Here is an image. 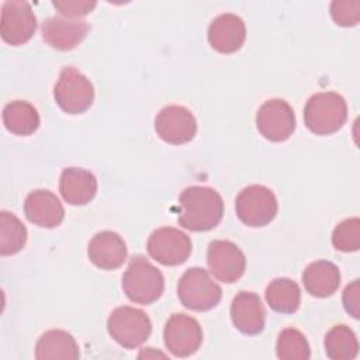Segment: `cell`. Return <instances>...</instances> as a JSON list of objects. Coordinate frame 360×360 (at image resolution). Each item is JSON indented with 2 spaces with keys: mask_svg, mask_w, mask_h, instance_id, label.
I'll return each mask as SVG.
<instances>
[{
  "mask_svg": "<svg viewBox=\"0 0 360 360\" xmlns=\"http://www.w3.org/2000/svg\"><path fill=\"white\" fill-rule=\"evenodd\" d=\"M180 212L177 222L193 232L215 228L224 215V201L219 193L205 186H190L179 195Z\"/></svg>",
  "mask_w": 360,
  "mask_h": 360,
  "instance_id": "1",
  "label": "cell"
},
{
  "mask_svg": "<svg viewBox=\"0 0 360 360\" xmlns=\"http://www.w3.org/2000/svg\"><path fill=\"white\" fill-rule=\"evenodd\" d=\"M122 290L136 304L149 305L158 301L165 290L162 271L145 256H134L122 274Z\"/></svg>",
  "mask_w": 360,
  "mask_h": 360,
  "instance_id": "2",
  "label": "cell"
},
{
  "mask_svg": "<svg viewBox=\"0 0 360 360\" xmlns=\"http://www.w3.org/2000/svg\"><path fill=\"white\" fill-rule=\"evenodd\" d=\"M347 120L345 98L335 91H322L311 96L304 108V122L315 135L338 132Z\"/></svg>",
  "mask_w": 360,
  "mask_h": 360,
  "instance_id": "3",
  "label": "cell"
},
{
  "mask_svg": "<svg viewBox=\"0 0 360 360\" xmlns=\"http://www.w3.org/2000/svg\"><path fill=\"white\" fill-rule=\"evenodd\" d=\"M180 302L191 311H208L217 307L222 298L221 287L201 267H191L184 271L177 283Z\"/></svg>",
  "mask_w": 360,
  "mask_h": 360,
  "instance_id": "4",
  "label": "cell"
},
{
  "mask_svg": "<svg viewBox=\"0 0 360 360\" xmlns=\"http://www.w3.org/2000/svg\"><path fill=\"white\" fill-rule=\"evenodd\" d=\"M53 97L62 111L82 114L94 101V87L82 72L73 66H66L59 73V79L53 87Z\"/></svg>",
  "mask_w": 360,
  "mask_h": 360,
  "instance_id": "5",
  "label": "cell"
},
{
  "mask_svg": "<svg viewBox=\"0 0 360 360\" xmlns=\"http://www.w3.org/2000/svg\"><path fill=\"white\" fill-rule=\"evenodd\" d=\"M107 329L118 345L125 349H135L150 336L152 322L142 309L122 305L110 314Z\"/></svg>",
  "mask_w": 360,
  "mask_h": 360,
  "instance_id": "6",
  "label": "cell"
},
{
  "mask_svg": "<svg viewBox=\"0 0 360 360\" xmlns=\"http://www.w3.org/2000/svg\"><path fill=\"white\" fill-rule=\"evenodd\" d=\"M278 210L274 193L260 184H252L239 191L235 200L238 218L248 226L260 228L270 224Z\"/></svg>",
  "mask_w": 360,
  "mask_h": 360,
  "instance_id": "7",
  "label": "cell"
},
{
  "mask_svg": "<svg viewBox=\"0 0 360 360\" xmlns=\"http://www.w3.org/2000/svg\"><path fill=\"white\" fill-rule=\"evenodd\" d=\"M191 239L177 228L163 226L155 229L146 243L149 256L163 266H179L191 253Z\"/></svg>",
  "mask_w": 360,
  "mask_h": 360,
  "instance_id": "8",
  "label": "cell"
},
{
  "mask_svg": "<svg viewBox=\"0 0 360 360\" xmlns=\"http://www.w3.org/2000/svg\"><path fill=\"white\" fill-rule=\"evenodd\" d=\"M166 349L176 357L194 354L202 343V329L198 321L186 314H173L163 329Z\"/></svg>",
  "mask_w": 360,
  "mask_h": 360,
  "instance_id": "9",
  "label": "cell"
},
{
  "mask_svg": "<svg viewBox=\"0 0 360 360\" xmlns=\"http://www.w3.org/2000/svg\"><path fill=\"white\" fill-rule=\"evenodd\" d=\"M37 30V17L31 4L22 0H7L1 6L0 34L10 45H22Z\"/></svg>",
  "mask_w": 360,
  "mask_h": 360,
  "instance_id": "10",
  "label": "cell"
},
{
  "mask_svg": "<svg viewBox=\"0 0 360 360\" xmlns=\"http://www.w3.org/2000/svg\"><path fill=\"white\" fill-rule=\"evenodd\" d=\"M256 127L266 139L271 142H284L295 129L294 110L285 100H267L257 110Z\"/></svg>",
  "mask_w": 360,
  "mask_h": 360,
  "instance_id": "11",
  "label": "cell"
},
{
  "mask_svg": "<svg viewBox=\"0 0 360 360\" xmlns=\"http://www.w3.org/2000/svg\"><path fill=\"white\" fill-rule=\"evenodd\" d=\"M207 264L215 278L229 284L243 276L246 257L233 242L218 239L208 245Z\"/></svg>",
  "mask_w": 360,
  "mask_h": 360,
  "instance_id": "12",
  "label": "cell"
},
{
  "mask_svg": "<svg viewBox=\"0 0 360 360\" xmlns=\"http://www.w3.org/2000/svg\"><path fill=\"white\" fill-rule=\"evenodd\" d=\"M155 131L160 139L172 145L190 142L197 132V121L190 110L183 105H167L155 118Z\"/></svg>",
  "mask_w": 360,
  "mask_h": 360,
  "instance_id": "13",
  "label": "cell"
},
{
  "mask_svg": "<svg viewBox=\"0 0 360 360\" xmlns=\"http://www.w3.org/2000/svg\"><path fill=\"white\" fill-rule=\"evenodd\" d=\"M89 30L90 25L87 21L56 15L44 20L41 25L44 41L58 51H70L76 48L86 38Z\"/></svg>",
  "mask_w": 360,
  "mask_h": 360,
  "instance_id": "14",
  "label": "cell"
},
{
  "mask_svg": "<svg viewBox=\"0 0 360 360\" xmlns=\"http://www.w3.org/2000/svg\"><path fill=\"white\" fill-rule=\"evenodd\" d=\"M208 42L219 53H233L239 51L246 38L243 20L232 13L219 14L208 27Z\"/></svg>",
  "mask_w": 360,
  "mask_h": 360,
  "instance_id": "15",
  "label": "cell"
},
{
  "mask_svg": "<svg viewBox=\"0 0 360 360\" xmlns=\"http://www.w3.org/2000/svg\"><path fill=\"white\" fill-rule=\"evenodd\" d=\"M233 326L245 335H257L264 329L266 311L257 294L250 291L238 292L231 304Z\"/></svg>",
  "mask_w": 360,
  "mask_h": 360,
  "instance_id": "16",
  "label": "cell"
},
{
  "mask_svg": "<svg viewBox=\"0 0 360 360\" xmlns=\"http://www.w3.org/2000/svg\"><path fill=\"white\" fill-rule=\"evenodd\" d=\"M90 262L103 270H115L127 260L128 252L124 239L112 231H101L89 242Z\"/></svg>",
  "mask_w": 360,
  "mask_h": 360,
  "instance_id": "17",
  "label": "cell"
},
{
  "mask_svg": "<svg viewBox=\"0 0 360 360\" xmlns=\"http://www.w3.org/2000/svg\"><path fill=\"white\" fill-rule=\"evenodd\" d=\"M24 212L30 222L42 228L59 226L65 218V210L59 198L48 190H34L24 201Z\"/></svg>",
  "mask_w": 360,
  "mask_h": 360,
  "instance_id": "18",
  "label": "cell"
},
{
  "mask_svg": "<svg viewBox=\"0 0 360 360\" xmlns=\"http://www.w3.org/2000/svg\"><path fill=\"white\" fill-rule=\"evenodd\" d=\"M59 191L62 198L70 205H84L90 202L97 193L96 176L82 167H66L59 179Z\"/></svg>",
  "mask_w": 360,
  "mask_h": 360,
  "instance_id": "19",
  "label": "cell"
},
{
  "mask_svg": "<svg viewBox=\"0 0 360 360\" xmlns=\"http://www.w3.org/2000/svg\"><path fill=\"white\" fill-rule=\"evenodd\" d=\"M305 290L318 298L332 295L340 284V271L336 264L328 260H316L307 266L302 273Z\"/></svg>",
  "mask_w": 360,
  "mask_h": 360,
  "instance_id": "20",
  "label": "cell"
},
{
  "mask_svg": "<svg viewBox=\"0 0 360 360\" xmlns=\"http://www.w3.org/2000/svg\"><path fill=\"white\" fill-rule=\"evenodd\" d=\"M80 352L75 338L62 329H51L41 335L35 345L38 360H76Z\"/></svg>",
  "mask_w": 360,
  "mask_h": 360,
  "instance_id": "21",
  "label": "cell"
},
{
  "mask_svg": "<svg viewBox=\"0 0 360 360\" xmlns=\"http://www.w3.org/2000/svg\"><path fill=\"white\" fill-rule=\"evenodd\" d=\"M3 122L11 134L27 136L38 129L39 114L31 103L14 100L4 105Z\"/></svg>",
  "mask_w": 360,
  "mask_h": 360,
  "instance_id": "22",
  "label": "cell"
},
{
  "mask_svg": "<svg viewBox=\"0 0 360 360\" xmlns=\"http://www.w3.org/2000/svg\"><path fill=\"white\" fill-rule=\"evenodd\" d=\"M269 307L281 314H292L301 304L300 285L287 277H277L269 283L264 292Z\"/></svg>",
  "mask_w": 360,
  "mask_h": 360,
  "instance_id": "23",
  "label": "cell"
},
{
  "mask_svg": "<svg viewBox=\"0 0 360 360\" xmlns=\"http://www.w3.org/2000/svg\"><path fill=\"white\" fill-rule=\"evenodd\" d=\"M325 353L332 360H352L359 353V342L354 332L346 325L333 326L323 340Z\"/></svg>",
  "mask_w": 360,
  "mask_h": 360,
  "instance_id": "24",
  "label": "cell"
},
{
  "mask_svg": "<svg viewBox=\"0 0 360 360\" xmlns=\"http://www.w3.org/2000/svg\"><path fill=\"white\" fill-rule=\"evenodd\" d=\"M27 242V228L11 212H0V253L1 256L15 255Z\"/></svg>",
  "mask_w": 360,
  "mask_h": 360,
  "instance_id": "25",
  "label": "cell"
},
{
  "mask_svg": "<svg viewBox=\"0 0 360 360\" xmlns=\"http://www.w3.org/2000/svg\"><path fill=\"white\" fill-rule=\"evenodd\" d=\"M276 354L280 360H308L311 357V349L300 330L287 328L277 338Z\"/></svg>",
  "mask_w": 360,
  "mask_h": 360,
  "instance_id": "26",
  "label": "cell"
},
{
  "mask_svg": "<svg viewBox=\"0 0 360 360\" xmlns=\"http://www.w3.org/2000/svg\"><path fill=\"white\" fill-rule=\"evenodd\" d=\"M332 243L340 252H356L360 248V219L353 217L339 222L333 229Z\"/></svg>",
  "mask_w": 360,
  "mask_h": 360,
  "instance_id": "27",
  "label": "cell"
},
{
  "mask_svg": "<svg viewBox=\"0 0 360 360\" xmlns=\"http://www.w3.org/2000/svg\"><path fill=\"white\" fill-rule=\"evenodd\" d=\"M332 20L342 27H353L360 20V1L335 0L330 3Z\"/></svg>",
  "mask_w": 360,
  "mask_h": 360,
  "instance_id": "28",
  "label": "cell"
},
{
  "mask_svg": "<svg viewBox=\"0 0 360 360\" xmlns=\"http://www.w3.org/2000/svg\"><path fill=\"white\" fill-rule=\"evenodd\" d=\"M52 6L68 18H79L91 13L97 3L89 0H53Z\"/></svg>",
  "mask_w": 360,
  "mask_h": 360,
  "instance_id": "29",
  "label": "cell"
},
{
  "mask_svg": "<svg viewBox=\"0 0 360 360\" xmlns=\"http://www.w3.org/2000/svg\"><path fill=\"white\" fill-rule=\"evenodd\" d=\"M359 280H353L343 291V307L353 318H359Z\"/></svg>",
  "mask_w": 360,
  "mask_h": 360,
  "instance_id": "30",
  "label": "cell"
}]
</instances>
